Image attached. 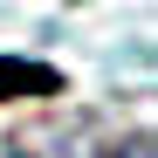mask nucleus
Returning <instances> with one entry per match:
<instances>
[{"label": "nucleus", "instance_id": "1", "mask_svg": "<svg viewBox=\"0 0 158 158\" xmlns=\"http://www.w3.org/2000/svg\"><path fill=\"white\" fill-rule=\"evenodd\" d=\"M69 76L55 62H35V55H0V96H62Z\"/></svg>", "mask_w": 158, "mask_h": 158}, {"label": "nucleus", "instance_id": "2", "mask_svg": "<svg viewBox=\"0 0 158 158\" xmlns=\"http://www.w3.org/2000/svg\"><path fill=\"white\" fill-rule=\"evenodd\" d=\"M103 158H158V144H151V131H131V138H117Z\"/></svg>", "mask_w": 158, "mask_h": 158}]
</instances>
